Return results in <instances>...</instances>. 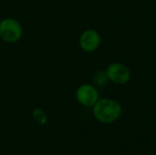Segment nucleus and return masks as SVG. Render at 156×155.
Wrapping results in <instances>:
<instances>
[{
    "label": "nucleus",
    "instance_id": "f257e3e1",
    "mask_svg": "<svg viewBox=\"0 0 156 155\" xmlns=\"http://www.w3.org/2000/svg\"><path fill=\"white\" fill-rule=\"evenodd\" d=\"M122 112V108L120 102L115 100L103 98L99 99L92 106V113L94 118L104 124L112 123L117 121Z\"/></svg>",
    "mask_w": 156,
    "mask_h": 155
},
{
    "label": "nucleus",
    "instance_id": "f03ea898",
    "mask_svg": "<svg viewBox=\"0 0 156 155\" xmlns=\"http://www.w3.org/2000/svg\"><path fill=\"white\" fill-rule=\"evenodd\" d=\"M23 36V27L19 21L13 17L0 20V38L6 43H16Z\"/></svg>",
    "mask_w": 156,
    "mask_h": 155
},
{
    "label": "nucleus",
    "instance_id": "7ed1b4c3",
    "mask_svg": "<svg viewBox=\"0 0 156 155\" xmlns=\"http://www.w3.org/2000/svg\"><path fill=\"white\" fill-rule=\"evenodd\" d=\"M105 72L109 80L115 84L124 85L131 79V71L129 68L122 63L114 62L110 64Z\"/></svg>",
    "mask_w": 156,
    "mask_h": 155
},
{
    "label": "nucleus",
    "instance_id": "20e7f679",
    "mask_svg": "<svg viewBox=\"0 0 156 155\" xmlns=\"http://www.w3.org/2000/svg\"><path fill=\"white\" fill-rule=\"evenodd\" d=\"M78 102L84 107H92L99 100V90L94 85L82 84L78 87L75 93Z\"/></svg>",
    "mask_w": 156,
    "mask_h": 155
},
{
    "label": "nucleus",
    "instance_id": "39448f33",
    "mask_svg": "<svg viewBox=\"0 0 156 155\" xmlns=\"http://www.w3.org/2000/svg\"><path fill=\"white\" fill-rule=\"evenodd\" d=\"M101 42V35L98 31L94 29H86L84 30L79 37L80 48L88 53L96 51Z\"/></svg>",
    "mask_w": 156,
    "mask_h": 155
},
{
    "label": "nucleus",
    "instance_id": "423d86ee",
    "mask_svg": "<svg viewBox=\"0 0 156 155\" xmlns=\"http://www.w3.org/2000/svg\"><path fill=\"white\" fill-rule=\"evenodd\" d=\"M32 117L34 121L39 125H45L48 122V116L44 110L40 108H36L32 111Z\"/></svg>",
    "mask_w": 156,
    "mask_h": 155
},
{
    "label": "nucleus",
    "instance_id": "0eeeda50",
    "mask_svg": "<svg viewBox=\"0 0 156 155\" xmlns=\"http://www.w3.org/2000/svg\"><path fill=\"white\" fill-rule=\"evenodd\" d=\"M92 80H93V83L95 85H97V86H103V85H105L109 81V79H108L105 71L100 70V71H97L93 75Z\"/></svg>",
    "mask_w": 156,
    "mask_h": 155
}]
</instances>
